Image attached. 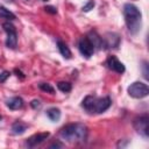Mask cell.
I'll list each match as a JSON object with an SVG mask.
<instances>
[{"label": "cell", "instance_id": "obj_1", "mask_svg": "<svg viewBox=\"0 0 149 149\" xmlns=\"http://www.w3.org/2000/svg\"><path fill=\"white\" fill-rule=\"evenodd\" d=\"M123 16L128 30L132 34H137L141 29V23H142L141 10L133 3H126L123 6Z\"/></svg>", "mask_w": 149, "mask_h": 149}, {"label": "cell", "instance_id": "obj_2", "mask_svg": "<svg viewBox=\"0 0 149 149\" xmlns=\"http://www.w3.org/2000/svg\"><path fill=\"white\" fill-rule=\"evenodd\" d=\"M61 136L70 142H83L87 136V127L83 123H70L62 128Z\"/></svg>", "mask_w": 149, "mask_h": 149}, {"label": "cell", "instance_id": "obj_3", "mask_svg": "<svg viewBox=\"0 0 149 149\" xmlns=\"http://www.w3.org/2000/svg\"><path fill=\"white\" fill-rule=\"evenodd\" d=\"M112 101L108 97H104V98H98L94 95H87L84 98L81 106L90 113H102L105 112L107 108H109Z\"/></svg>", "mask_w": 149, "mask_h": 149}, {"label": "cell", "instance_id": "obj_4", "mask_svg": "<svg viewBox=\"0 0 149 149\" xmlns=\"http://www.w3.org/2000/svg\"><path fill=\"white\" fill-rule=\"evenodd\" d=\"M127 91H128V94L135 99H141L149 94L148 85L142 81H134L133 84H130L128 86Z\"/></svg>", "mask_w": 149, "mask_h": 149}, {"label": "cell", "instance_id": "obj_5", "mask_svg": "<svg viewBox=\"0 0 149 149\" xmlns=\"http://www.w3.org/2000/svg\"><path fill=\"white\" fill-rule=\"evenodd\" d=\"M133 125H134L135 130H136L140 135H142V136L146 137V139L148 137V135H149V118H148L147 114L136 118V119L134 120V123H133Z\"/></svg>", "mask_w": 149, "mask_h": 149}, {"label": "cell", "instance_id": "obj_6", "mask_svg": "<svg viewBox=\"0 0 149 149\" xmlns=\"http://www.w3.org/2000/svg\"><path fill=\"white\" fill-rule=\"evenodd\" d=\"M5 31L7 33V40H6V45L10 49H14L17 44V35H16V30L15 27L10 23V22H5L2 24Z\"/></svg>", "mask_w": 149, "mask_h": 149}, {"label": "cell", "instance_id": "obj_7", "mask_svg": "<svg viewBox=\"0 0 149 149\" xmlns=\"http://www.w3.org/2000/svg\"><path fill=\"white\" fill-rule=\"evenodd\" d=\"M78 48H79V51L83 56H85L86 58H90L93 52H94V47L92 44V42L88 40L87 36L85 37H81L79 40V43H78Z\"/></svg>", "mask_w": 149, "mask_h": 149}, {"label": "cell", "instance_id": "obj_8", "mask_svg": "<svg viewBox=\"0 0 149 149\" xmlns=\"http://www.w3.org/2000/svg\"><path fill=\"white\" fill-rule=\"evenodd\" d=\"M101 40H102V45H105L108 49L116 48L120 43V37L115 33H106L104 37H101Z\"/></svg>", "mask_w": 149, "mask_h": 149}, {"label": "cell", "instance_id": "obj_9", "mask_svg": "<svg viewBox=\"0 0 149 149\" xmlns=\"http://www.w3.org/2000/svg\"><path fill=\"white\" fill-rule=\"evenodd\" d=\"M106 64H107V66L111 69V70H113V71H115V72H118V73H123L125 72V65L115 57V56H111V57H108L107 58V61H106Z\"/></svg>", "mask_w": 149, "mask_h": 149}, {"label": "cell", "instance_id": "obj_10", "mask_svg": "<svg viewBox=\"0 0 149 149\" xmlns=\"http://www.w3.org/2000/svg\"><path fill=\"white\" fill-rule=\"evenodd\" d=\"M49 133L48 132H45V133H38V134H35V135H33V136H30L28 140H27V142H26V144L28 146V147H35V146H37V144H40V143H42L44 140H47L48 137H49Z\"/></svg>", "mask_w": 149, "mask_h": 149}, {"label": "cell", "instance_id": "obj_11", "mask_svg": "<svg viewBox=\"0 0 149 149\" xmlns=\"http://www.w3.org/2000/svg\"><path fill=\"white\" fill-rule=\"evenodd\" d=\"M6 105L9 109H20L23 106V100L20 97H13L7 100Z\"/></svg>", "mask_w": 149, "mask_h": 149}, {"label": "cell", "instance_id": "obj_12", "mask_svg": "<svg viewBox=\"0 0 149 149\" xmlns=\"http://www.w3.org/2000/svg\"><path fill=\"white\" fill-rule=\"evenodd\" d=\"M27 128H28L27 123H24L22 121H15L13 123V126H12V132L15 135H21V134H23L26 132Z\"/></svg>", "mask_w": 149, "mask_h": 149}, {"label": "cell", "instance_id": "obj_13", "mask_svg": "<svg viewBox=\"0 0 149 149\" xmlns=\"http://www.w3.org/2000/svg\"><path fill=\"white\" fill-rule=\"evenodd\" d=\"M57 47H58V50H59V52L62 54V56L64 57V58H71V51H70V49H69V47L64 43V42H62V41H57Z\"/></svg>", "mask_w": 149, "mask_h": 149}, {"label": "cell", "instance_id": "obj_14", "mask_svg": "<svg viewBox=\"0 0 149 149\" xmlns=\"http://www.w3.org/2000/svg\"><path fill=\"white\" fill-rule=\"evenodd\" d=\"M87 37H88V40L92 42V44H93L94 48H95V47H98V48H101V47H102V40H101V37H100L95 31H91Z\"/></svg>", "mask_w": 149, "mask_h": 149}, {"label": "cell", "instance_id": "obj_15", "mask_svg": "<svg viewBox=\"0 0 149 149\" xmlns=\"http://www.w3.org/2000/svg\"><path fill=\"white\" fill-rule=\"evenodd\" d=\"M47 116H48L51 121L56 122V121H58V120L61 119V111H59L58 108H56V107H51V108H49V109L47 111Z\"/></svg>", "mask_w": 149, "mask_h": 149}, {"label": "cell", "instance_id": "obj_16", "mask_svg": "<svg viewBox=\"0 0 149 149\" xmlns=\"http://www.w3.org/2000/svg\"><path fill=\"white\" fill-rule=\"evenodd\" d=\"M0 17L7 19V20H14L15 19V14H13L9 9L5 8L3 6H0Z\"/></svg>", "mask_w": 149, "mask_h": 149}, {"label": "cell", "instance_id": "obj_17", "mask_svg": "<svg viewBox=\"0 0 149 149\" xmlns=\"http://www.w3.org/2000/svg\"><path fill=\"white\" fill-rule=\"evenodd\" d=\"M57 87H58V90H59V91H62V92H64V93L70 92V91H71V88H72L71 84H70V83H68V81H59V83L57 84Z\"/></svg>", "mask_w": 149, "mask_h": 149}, {"label": "cell", "instance_id": "obj_18", "mask_svg": "<svg viewBox=\"0 0 149 149\" xmlns=\"http://www.w3.org/2000/svg\"><path fill=\"white\" fill-rule=\"evenodd\" d=\"M38 87H40L42 91L48 92V93H54V92H55L54 87H52L50 84H48V83H41V84L38 85Z\"/></svg>", "mask_w": 149, "mask_h": 149}, {"label": "cell", "instance_id": "obj_19", "mask_svg": "<svg viewBox=\"0 0 149 149\" xmlns=\"http://www.w3.org/2000/svg\"><path fill=\"white\" fill-rule=\"evenodd\" d=\"M93 7H94V1L90 0V1H88V2L83 7V10H84V12H88V10L93 9Z\"/></svg>", "mask_w": 149, "mask_h": 149}, {"label": "cell", "instance_id": "obj_20", "mask_svg": "<svg viewBox=\"0 0 149 149\" xmlns=\"http://www.w3.org/2000/svg\"><path fill=\"white\" fill-rule=\"evenodd\" d=\"M9 76H10V72H9V71H2V72L0 73V83L6 81V79H7Z\"/></svg>", "mask_w": 149, "mask_h": 149}, {"label": "cell", "instance_id": "obj_21", "mask_svg": "<svg viewBox=\"0 0 149 149\" xmlns=\"http://www.w3.org/2000/svg\"><path fill=\"white\" fill-rule=\"evenodd\" d=\"M44 9H45V12L51 13V14H56L57 13V9L55 7H52V6H47V7H44Z\"/></svg>", "mask_w": 149, "mask_h": 149}, {"label": "cell", "instance_id": "obj_22", "mask_svg": "<svg viewBox=\"0 0 149 149\" xmlns=\"http://www.w3.org/2000/svg\"><path fill=\"white\" fill-rule=\"evenodd\" d=\"M30 106H31L33 108H38V107L41 106V102H40L38 100H33V101L30 102Z\"/></svg>", "mask_w": 149, "mask_h": 149}, {"label": "cell", "instance_id": "obj_23", "mask_svg": "<svg viewBox=\"0 0 149 149\" xmlns=\"http://www.w3.org/2000/svg\"><path fill=\"white\" fill-rule=\"evenodd\" d=\"M62 147H63V143H61L58 141H56L52 144H50V148H62Z\"/></svg>", "mask_w": 149, "mask_h": 149}, {"label": "cell", "instance_id": "obj_24", "mask_svg": "<svg viewBox=\"0 0 149 149\" xmlns=\"http://www.w3.org/2000/svg\"><path fill=\"white\" fill-rule=\"evenodd\" d=\"M15 72H16V73H17V76H20V77H21V78H23V74H22V73H21V72H20V71H17V70H15Z\"/></svg>", "mask_w": 149, "mask_h": 149}, {"label": "cell", "instance_id": "obj_25", "mask_svg": "<svg viewBox=\"0 0 149 149\" xmlns=\"http://www.w3.org/2000/svg\"><path fill=\"white\" fill-rule=\"evenodd\" d=\"M43 1H47V0H43Z\"/></svg>", "mask_w": 149, "mask_h": 149}, {"label": "cell", "instance_id": "obj_26", "mask_svg": "<svg viewBox=\"0 0 149 149\" xmlns=\"http://www.w3.org/2000/svg\"><path fill=\"white\" fill-rule=\"evenodd\" d=\"M0 119H1V116H0Z\"/></svg>", "mask_w": 149, "mask_h": 149}]
</instances>
